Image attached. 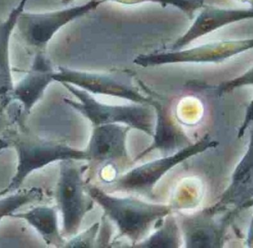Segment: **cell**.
Segmentation results:
<instances>
[{"instance_id":"1","label":"cell","mask_w":253,"mask_h":248,"mask_svg":"<svg viewBox=\"0 0 253 248\" xmlns=\"http://www.w3.org/2000/svg\"><path fill=\"white\" fill-rule=\"evenodd\" d=\"M8 137L15 147L18 164L15 175L4 189L6 194L20 188L25 179L34 171L53 162L88 159L85 151L76 150L62 142L44 140L23 127L20 131L8 132Z\"/></svg>"},{"instance_id":"9","label":"cell","mask_w":253,"mask_h":248,"mask_svg":"<svg viewBox=\"0 0 253 248\" xmlns=\"http://www.w3.org/2000/svg\"><path fill=\"white\" fill-rule=\"evenodd\" d=\"M253 17L252 7L246 8H225L204 5L190 27L174 41L170 51L182 49L193 41L212 33L225 26Z\"/></svg>"},{"instance_id":"22","label":"cell","mask_w":253,"mask_h":248,"mask_svg":"<svg viewBox=\"0 0 253 248\" xmlns=\"http://www.w3.org/2000/svg\"><path fill=\"white\" fill-rule=\"evenodd\" d=\"M5 195H6V193H5V191L4 189L0 191V197H1V196H5Z\"/></svg>"},{"instance_id":"12","label":"cell","mask_w":253,"mask_h":248,"mask_svg":"<svg viewBox=\"0 0 253 248\" xmlns=\"http://www.w3.org/2000/svg\"><path fill=\"white\" fill-rule=\"evenodd\" d=\"M208 143L206 140L171 157L161 159L134 170L121 180V184L129 188H141L151 185L171 167L204 147H208Z\"/></svg>"},{"instance_id":"15","label":"cell","mask_w":253,"mask_h":248,"mask_svg":"<svg viewBox=\"0 0 253 248\" xmlns=\"http://www.w3.org/2000/svg\"><path fill=\"white\" fill-rule=\"evenodd\" d=\"M124 5H135L143 3H155L166 8L174 7L183 13L189 20H192L195 13L204 5V0H105Z\"/></svg>"},{"instance_id":"2","label":"cell","mask_w":253,"mask_h":248,"mask_svg":"<svg viewBox=\"0 0 253 248\" xmlns=\"http://www.w3.org/2000/svg\"><path fill=\"white\" fill-rule=\"evenodd\" d=\"M79 102L65 98L64 103L88 119L94 127L123 123L152 134L153 116L149 107L140 106H114L97 101L90 93L69 84H62Z\"/></svg>"},{"instance_id":"16","label":"cell","mask_w":253,"mask_h":248,"mask_svg":"<svg viewBox=\"0 0 253 248\" xmlns=\"http://www.w3.org/2000/svg\"><path fill=\"white\" fill-rule=\"evenodd\" d=\"M98 224H94L88 230L72 237L66 242L64 248H91L98 229Z\"/></svg>"},{"instance_id":"4","label":"cell","mask_w":253,"mask_h":248,"mask_svg":"<svg viewBox=\"0 0 253 248\" xmlns=\"http://www.w3.org/2000/svg\"><path fill=\"white\" fill-rule=\"evenodd\" d=\"M253 38L213 41L190 48L140 54L133 63L143 68L180 63H220L251 50Z\"/></svg>"},{"instance_id":"5","label":"cell","mask_w":253,"mask_h":248,"mask_svg":"<svg viewBox=\"0 0 253 248\" xmlns=\"http://www.w3.org/2000/svg\"><path fill=\"white\" fill-rule=\"evenodd\" d=\"M84 170L75 160L60 162L54 197L63 218V236L77 234L84 215L91 209V204L84 194Z\"/></svg>"},{"instance_id":"14","label":"cell","mask_w":253,"mask_h":248,"mask_svg":"<svg viewBox=\"0 0 253 248\" xmlns=\"http://www.w3.org/2000/svg\"><path fill=\"white\" fill-rule=\"evenodd\" d=\"M12 195L0 197V220L11 216L19 208L44 199L45 192L42 187H32L13 192Z\"/></svg>"},{"instance_id":"6","label":"cell","mask_w":253,"mask_h":248,"mask_svg":"<svg viewBox=\"0 0 253 248\" xmlns=\"http://www.w3.org/2000/svg\"><path fill=\"white\" fill-rule=\"evenodd\" d=\"M54 82L69 84L91 94L115 96L141 104L152 102L134 86L129 71L93 73L60 66L54 73Z\"/></svg>"},{"instance_id":"8","label":"cell","mask_w":253,"mask_h":248,"mask_svg":"<svg viewBox=\"0 0 253 248\" xmlns=\"http://www.w3.org/2000/svg\"><path fill=\"white\" fill-rule=\"evenodd\" d=\"M56 70L45 51H38L29 71L11 93V103L17 101L21 106L22 116L30 114L35 105L43 97L48 87L54 82Z\"/></svg>"},{"instance_id":"10","label":"cell","mask_w":253,"mask_h":248,"mask_svg":"<svg viewBox=\"0 0 253 248\" xmlns=\"http://www.w3.org/2000/svg\"><path fill=\"white\" fill-rule=\"evenodd\" d=\"M28 0H20L8 18L0 22V110H5L11 103L14 89L9 48L11 35L17 27L19 17L24 11Z\"/></svg>"},{"instance_id":"3","label":"cell","mask_w":253,"mask_h":248,"mask_svg":"<svg viewBox=\"0 0 253 248\" xmlns=\"http://www.w3.org/2000/svg\"><path fill=\"white\" fill-rule=\"evenodd\" d=\"M105 0H89L82 5L42 13L23 11L17 29L25 43L38 51H45L56 34L64 26L98 8Z\"/></svg>"},{"instance_id":"20","label":"cell","mask_w":253,"mask_h":248,"mask_svg":"<svg viewBox=\"0 0 253 248\" xmlns=\"http://www.w3.org/2000/svg\"><path fill=\"white\" fill-rule=\"evenodd\" d=\"M74 0H61L62 3L64 5H69V4L72 3Z\"/></svg>"},{"instance_id":"21","label":"cell","mask_w":253,"mask_h":248,"mask_svg":"<svg viewBox=\"0 0 253 248\" xmlns=\"http://www.w3.org/2000/svg\"><path fill=\"white\" fill-rule=\"evenodd\" d=\"M240 1L244 2V3L250 4V5H252V2H253V0H240Z\"/></svg>"},{"instance_id":"18","label":"cell","mask_w":253,"mask_h":248,"mask_svg":"<svg viewBox=\"0 0 253 248\" xmlns=\"http://www.w3.org/2000/svg\"><path fill=\"white\" fill-rule=\"evenodd\" d=\"M13 119L8 116L5 110H0V134H5L9 131L10 127L13 122Z\"/></svg>"},{"instance_id":"17","label":"cell","mask_w":253,"mask_h":248,"mask_svg":"<svg viewBox=\"0 0 253 248\" xmlns=\"http://www.w3.org/2000/svg\"><path fill=\"white\" fill-rule=\"evenodd\" d=\"M171 229L167 228V230H161L160 233H157L149 241V245L146 247H174L172 244L175 242L173 232Z\"/></svg>"},{"instance_id":"13","label":"cell","mask_w":253,"mask_h":248,"mask_svg":"<svg viewBox=\"0 0 253 248\" xmlns=\"http://www.w3.org/2000/svg\"><path fill=\"white\" fill-rule=\"evenodd\" d=\"M11 217L25 220L40 233L48 246L64 248L66 241L59 230L57 212L53 207L38 206L26 213H14Z\"/></svg>"},{"instance_id":"19","label":"cell","mask_w":253,"mask_h":248,"mask_svg":"<svg viewBox=\"0 0 253 248\" xmlns=\"http://www.w3.org/2000/svg\"><path fill=\"white\" fill-rule=\"evenodd\" d=\"M11 144V140H10L9 137L8 136L7 137H1L0 138V152L8 148Z\"/></svg>"},{"instance_id":"7","label":"cell","mask_w":253,"mask_h":248,"mask_svg":"<svg viewBox=\"0 0 253 248\" xmlns=\"http://www.w3.org/2000/svg\"><path fill=\"white\" fill-rule=\"evenodd\" d=\"M87 190L90 196L116 221L122 232L131 237L140 235L152 221L168 212L164 207L152 206L131 199L112 197L95 187H88Z\"/></svg>"},{"instance_id":"11","label":"cell","mask_w":253,"mask_h":248,"mask_svg":"<svg viewBox=\"0 0 253 248\" xmlns=\"http://www.w3.org/2000/svg\"><path fill=\"white\" fill-rule=\"evenodd\" d=\"M128 128L116 124L94 127L85 150L88 159L106 161L122 156L125 153L126 135Z\"/></svg>"}]
</instances>
